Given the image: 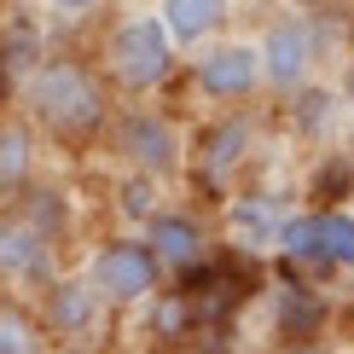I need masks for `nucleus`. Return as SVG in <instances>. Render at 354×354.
I'll list each match as a JSON object with an SVG mask.
<instances>
[{
    "label": "nucleus",
    "mask_w": 354,
    "mask_h": 354,
    "mask_svg": "<svg viewBox=\"0 0 354 354\" xmlns=\"http://www.w3.org/2000/svg\"><path fill=\"white\" fill-rule=\"evenodd\" d=\"M18 82H24V105L35 116V128H47L64 145H87L111 122L105 76L76 53H41Z\"/></svg>",
    "instance_id": "1"
},
{
    "label": "nucleus",
    "mask_w": 354,
    "mask_h": 354,
    "mask_svg": "<svg viewBox=\"0 0 354 354\" xmlns=\"http://www.w3.org/2000/svg\"><path fill=\"white\" fill-rule=\"evenodd\" d=\"M180 47L169 41V29L157 24V12H128L105 29V47H99V76L122 93H157L169 87Z\"/></svg>",
    "instance_id": "2"
},
{
    "label": "nucleus",
    "mask_w": 354,
    "mask_h": 354,
    "mask_svg": "<svg viewBox=\"0 0 354 354\" xmlns=\"http://www.w3.org/2000/svg\"><path fill=\"white\" fill-rule=\"evenodd\" d=\"M111 145L134 174H151V180H174L186 169V140L180 128L169 122L163 111L151 105H128L122 116L111 122Z\"/></svg>",
    "instance_id": "3"
},
{
    "label": "nucleus",
    "mask_w": 354,
    "mask_h": 354,
    "mask_svg": "<svg viewBox=\"0 0 354 354\" xmlns=\"http://www.w3.org/2000/svg\"><path fill=\"white\" fill-rule=\"evenodd\" d=\"M279 256L302 273H319V268H337V273H354V215L348 209H290L285 232H279Z\"/></svg>",
    "instance_id": "4"
},
{
    "label": "nucleus",
    "mask_w": 354,
    "mask_h": 354,
    "mask_svg": "<svg viewBox=\"0 0 354 354\" xmlns=\"http://www.w3.org/2000/svg\"><path fill=\"white\" fill-rule=\"evenodd\" d=\"M87 285L99 290V302H105V308H140V302L157 297L163 268H157V256H151V244H145V239H128V232H122V239L99 244L93 268H87Z\"/></svg>",
    "instance_id": "5"
},
{
    "label": "nucleus",
    "mask_w": 354,
    "mask_h": 354,
    "mask_svg": "<svg viewBox=\"0 0 354 354\" xmlns=\"http://www.w3.org/2000/svg\"><path fill=\"white\" fill-rule=\"evenodd\" d=\"M192 82L198 93H209L215 105H244L256 99L261 87V58H256V41H203L192 47Z\"/></svg>",
    "instance_id": "6"
},
{
    "label": "nucleus",
    "mask_w": 354,
    "mask_h": 354,
    "mask_svg": "<svg viewBox=\"0 0 354 354\" xmlns=\"http://www.w3.org/2000/svg\"><path fill=\"white\" fill-rule=\"evenodd\" d=\"M256 58H261V87L273 93H297L302 82H314V58H319V35L314 24L302 18H273L256 41Z\"/></svg>",
    "instance_id": "7"
},
{
    "label": "nucleus",
    "mask_w": 354,
    "mask_h": 354,
    "mask_svg": "<svg viewBox=\"0 0 354 354\" xmlns=\"http://www.w3.org/2000/svg\"><path fill=\"white\" fill-rule=\"evenodd\" d=\"M256 134H261L256 111H227V116H215V122L198 134V151H192V157H198V180H203V186H227L232 174L250 163Z\"/></svg>",
    "instance_id": "8"
},
{
    "label": "nucleus",
    "mask_w": 354,
    "mask_h": 354,
    "mask_svg": "<svg viewBox=\"0 0 354 354\" xmlns=\"http://www.w3.org/2000/svg\"><path fill=\"white\" fill-rule=\"evenodd\" d=\"M0 273L6 279H29V285H47L53 273V232L35 227L24 209L0 215Z\"/></svg>",
    "instance_id": "9"
},
{
    "label": "nucleus",
    "mask_w": 354,
    "mask_h": 354,
    "mask_svg": "<svg viewBox=\"0 0 354 354\" xmlns=\"http://www.w3.org/2000/svg\"><path fill=\"white\" fill-rule=\"evenodd\" d=\"M140 239L151 244V256H157V268H163V273H192V268L203 261V250H209L203 227H198L186 209H169V203H163L151 221H145Z\"/></svg>",
    "instance_id": "10"
},
{
    "label": "nucleus",
    "mask_w": 354,
    "mask_h": 354,
    "mask_svg": "<svg viewBox=\"0 0 354 354\" xmlns=\"http://www.w3.org/2000/svg\"><path fill=\"white\" fill-rule=\"evenodd\" d=\"M285 198L273 192H244V198L227 203V239L239 250H279V232H285Z\"/></svg>",
    "instance_id": "11"
},
{
    "label": "nucleus",
    "mask_w": 354,
    "mask_h": 354,
    "mask_svg": "<svg viewBox=\"0 0 354 354\" xmlns=\"http://www.w3.org/2000/svg\"><path fill=\"white\" fill-rule=\"evenodd\" d=\"M99 314H105V302H99V290L82 279H47V302H41V319H47V331L58 337H82L99 326Z\"/></svg>",
    "instance_id": "12"
},
{
    "label": "nucleus",
    "mask_w": 354,
    "mask_h": 354,
    "mask_svg": "<svg viewBox=\"0 0 354 354\" xmlns=\"http://www.w3.org/2000/svg\"><path fill=\"white\" fill-rule=\"evenodd\" d=\"M157 24L169 29L174 47H203L221 35V24L232 18V0H157Z\"/></svg>",
    "instance_id": "13"
},
{
    "label": "nucleus",
    "mask_w": 354,
    "mask_h": 354,
    "mask_svg": "<svg viewBox=\"0 0 354 354\" xmlns=\"http://www.w3.org/2000/svg\"><path fill=\"white\" fill-rule=\"evenodd\" d=\"M29 174H35V128L18 116H0V198L24 192Z\"/></svg>",
    "instance_id": "14"
},
{
    "label": "nucleus",
    "mask_w": 354,
    "mask_h": 354,
    "mask_svg": "<svg viewBox=\"0 0 354 354\" xmlns=\"http://www.w3.org/2000/svg\"><path fill=\"white\" fill-rule=\"evenodd\" d=\"M337 105H343V99H337L331 87H319V82H302L297 93H290V116H297V128H302L308 140H326L331 134Z\"/></svg>",
    "instance_id": "15"
},
{
    "label": "nucleus",
    "mask_w": 354,
    "mask_h": 354,
    "mask_svg": "<svg viewBox=\"0 0 354 354\" xmlns=\"http://www.w3.org/2000/svg\"><path fill=\"white\" fill-rule=\"evenodd\" d=\"M0 354H41V326L18 302H0Z\"/></svg>",
    "instance_id": "16"
},
{
    "label": "nucleus",
    "mask_w": 354,
    "mask_h": 354,
    "mask_svg": "<svg viewBox=\"0 0 354 354\" xmlns=\"http://www.w3.org/2000/svg\"><path fill=\"white\" fill-rule=\"evenodd\" d=\"M116 198H122V209L134 215V221H151L157 209H163V203H157V180H151V174H134V180H122V192H116Z\"/></svg>",
    "instance_id": "17"
},
{
    "label": "nucleus",
    "mask_w": 354,
    "mask_h": 354,
    "mask_svg": "<svg viewBox=\"0 0 354 354\" xmlns=\"http://www.w3.org/2000/svg\"><path fill=\"white\" fill-rule=\"evenodd\" d=\"M186 319H192V302H186V290H169V297H157V314H151V326L163 331V337H180V331H186Z\"/></svg>",
    "instance_id": "18"
},
{
    "label": "nucleus",
    "mask_w": 354,
    "mask_h": 354,
    "mask_svg": "<svg viewBox=\"0 0 354 354\" xmlns=\"http://www.w3.org/2000/svg\"><path fill=\"white\" fill-rule=\"evenodd\" d=\"M47 6L58 12V18H87V12H99L105 0H47Z\"/></svg>",
    "instance_id": "19"
},
{
    "label": "nucleus",
    "mask_w": 354,
    "mask_h": 354,
    "mask_svg": "<svg viewBox=\"0 0 354 354\" xmlns=\"http://www.w3.org/2000/svg\"><path fill=\"white\" fill-rule=\"evenodd\" d=\"M290 354H326V348H308V343H302V348H290Z\"/></svg>",
    "instance_id": "20"
},
{
    "label": "nucleus",
    "mask_w": 354,
    "mask_h": 354,
    "mask_svg": "<svg viewBox=\"0 0 354 354\" xmlns=\"http://www.w3.org/2000/svg\"><path fill=\"white\" fill-rule=\"evenodd\" d=\"M348 157H354V134H348Z\"/></svg>",
    "instance_id": "21"
},
{
    "label": "nucleus",
    "mask_w": 354,
    "mask_h": 354,
    "mask_svg": "<svg viewBox=\"0 0 354 354\" xmlns=\"http://www.w3.org/2000/svg\"><path fill=\"white\" fill-rule=\"evenodd\" d=\"M58 354H76V348H58Z\"/></svg>",
    "instance_id": "22"
}]
</instances>
